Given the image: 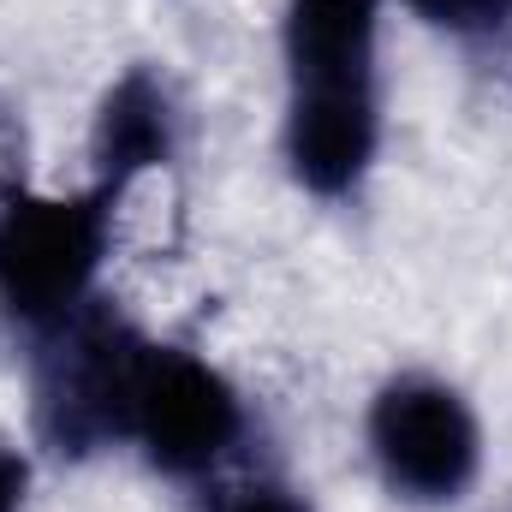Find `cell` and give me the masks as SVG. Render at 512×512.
<instances>
[{
	"label": "cell",
	"mask_w": 512,
	"mask_h": 512,
	"mask_svg": "<svg viewBox=\"0 0 512 512\" xmlns=\"http://www.w3.org/2000/svg\"><path fill=\"white\" fill-rule=\"evenodd\" d=\"M36 447L0 435V512H36Z\"/></svg>",
	"instance_id": "9"
},
{
	"label": "cell",
	"mask_w": 512,
	"mask_h": 512,
	"mask_svg": "<svg viewBox=\"0 0 512 512\" xmlns=\"http://www.w3.org/2000/svg\"><path fill=\"white\" fill-rule=\"evenodd\" d=\"M251 399L209 352L179 340H149L131 393L126 453L173 489L209 495L251 453Z\"/></svg>",
	"instance_id": "5"
},
{
	"label": "cell",
	"mask_w": 512,
	"mask_h": 512,
	"mask_svg": "<svg viewBox=\"0 0 512 512\" xmlns=\"http://www.w3.org/2000/svg\"><path fill=\"white\" fill-rule=\"evenodd\" d=\"M120 197L102 185H12L0 191V316L30 346L102 298Z\"/></svg>",
	"instance_id": "2"
},
{
	"label": "cell",
	"mask_w": 512,
	"mask_h": 512,
	"mask_svg": "<svg viewBox=\"0 0 512 512\" xmlns=\"http://www.w3.org/2000/svg\"><path fill=\"white\" fill-rule=\"evenodd\" d=\"M203 501H209V512H322L310 501V489L292 483L286 471H233Z\"/></svg>",
	"instance_id": "8"
},
{
	"label": "cell",
	"mask_w": 512,
	"mask_h": 512,
	"mask_svg": "<svg viewBox=\"0 0 512 512\" xmlns=\"http://www.w3.org/2000/svg\"><path fill=\"white\" fill-rule=\"evenodd\" d=\"M387 0H280V167L298 197L346 209L387 149Z\"/></svg>",
	"instance_id": "1"
},
{
	"label": "cell",
	"mask_w": 512,
	"mask_h": 512,
	"mask_svg": "<svg viewBox=\"0 0 512 512\" xmlns=\"http://www.w3.org/2000/svg\"><path fill=\"white\" fill-rule=\"evenodd\" d=\"M179 155H185V102H179V84L155 60L120 66L102 84L96 108H90V137H84L90 185H102L108 197L126 203L143 179L173 173Z\"/></svg>",
	"instance_id": "6"
},
{
	"label": "cell",
	"mask_w": 512,
	"mask_h": 512,
	"mask_svg": "<svg viewBox=\"0 0 512 512\" xmlns=\"http://www.w3.org/2000/svg\"><path fill=\"white\" fill-rule=\"evenodd\" d=\"M149 334L96 298L54 334L30 340V447L54 465H90L102 453H126L131 393L143 370Z\"/></svg>",
	"instance_id": "3"
},
{
	"label": "cell",
	"mask_w": 512,
	"mask_h": 512,
	"mask_svg": "<svg viewBox=\"0 0 512 512\" xmlns=\"http://www.w3.org/2000/svg\"><path fill=\"white\" fill-rule=\"evenodd\" d=\"M387 6L459 54H507L512 48V0H387Z\"/></svg>",
	"instance_id": "7"
},
{
	"label": "cell",
	"mask_w": 512,
	"mask_h": 512,
	"mask_svg": "<svg viewBox=\"0 0 512 512\" xmlns=\"http://www.w3.org/2000/svg\"><path fill=\"white\" fill-rule=\"evenodd\" d=\"M364 459L393 507L459 512L489 471V423L447 370H387L364 399Z\"/></svg>",
	"instance_id": "4"
}]
</instances>
